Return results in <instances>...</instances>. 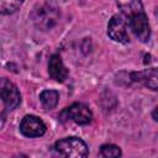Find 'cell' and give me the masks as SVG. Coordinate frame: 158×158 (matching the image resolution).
Masks as SVG:
<instances>
[{"label": "cell", "instance_id": "obj_9", "mask_svg": "<svg viewBox=\"0 0 158 158\" xmlns=\"http://www.w3.org/2000/svg\"><path fill=\"white\" fill-rule=\"evenodd\" d=\"M132 81H143L146 86H148L152 90H157V69L151 68L146 69L143 72L132 73L131 74Z\"/></svg>", "mask_w": 158, "mask_h": 158}, {"label": "cell", "instance_id": "obj_7", "mask_svg": "<svg viewBox=\"0 0 158 158\" xmlns=\"http://www.w3.org/2000/svg\"><path fill=\"white\" fill-rule=\"evenodd\" d=\"M48 74L57 81H64L68 77V70L63 64L59 54H53L48 63Z\"/></svg>", "mask_w": 158, "mask_h": 158}, {"label": "cell", "instance_id": "obj_6", "mask_svg": "<svg viewBox=\"0 0 158 158\" xmlns=\"http://www.w3.org/2000/svg\"><path fill=\"white\" fill-rule=\"evenodd\" d=\"M20 132L30 138L41 137L46 132V125L40 117L35 115H27L20 122Z\"/></svg>", "mask_w": 158, "mask_h": 158}, {"label": "cell", "instance_id": "obj_1", "mask_svg": "<svg viewBox=\"0 0 158 158\" xmlns=\"http://www.w3.org/2000/svg\"><path fill=\"white\" fill-rule=\"evenodd\" d=\"M35 26L41 31L51 30L59 20V10L51 2H44L36 6L31 14Z\"/></svg>", "mask_w": 158, "mask_h": 158}, {"label": "cell", "instance_id": "obj_2", "mask_svg": "<svg viewBox=\"0 0 158 158\" xmlns=\"http://www.w3.org/2000/svg\"><path fill=\"white\" fill-rule=\"evenodd\" d=\"M54 149L59 156L73 157V158H85L89 154L86 143L78 137H67L56 142Z\"/></svg>", "mask_w": 158, "mask_h": 158}, {"label": "cell", "instance_id": "obj_11", "mask_svg": "<svg viewBox=\"0 0 158 158\" xmlns=\"http://www.w3.org/2000/svg\"><path fill=\"white\" fill-rule=\"evenodd\" d=\"M25 0H0V14L11 15L16 12Z\"/></svg>", "mask_w": 158, "mask_h": 158}, {"label": "cell", "instance_id": "obj_10", "mask_svg": "<svg viewBox=\"0 0 158 158\" xmlns=\"http://www.w3.org/2000/svg\"><path fill=\"white\" fill-rule=\"evenodd\" d=\"M59 100V94L57 90H43L40 94V101L46 110H52L57 106Z\"/></svg>", "mask_w": 158, "mask_h": 158}, {"label": "cell", "instance_id": "obj_5", "mask_svg": "<svg viewBox=\"0 0 158 158\" xmlns=\"http://www.w3.org/2000/svg\"><path fill=\"white\" fill-rule=\"evenodd\" d=\"M107 35L109 37L118 43H128L130 36L127 32V25L122 16L114 15L107 23Z\"/></svg>", "mask_w": 158, "mask_h": 158}, {"label": "cell", "instance_id": "obj_3", "mask_svg": "<svg viewBox=\"0 0 158 158\" xmlns=\"http://www.w3.org/2000/svg\"><path fill=\"white\" fill-rule=\"evenodd\" d=\"M91 118H93L91 110L83 102L72 104L69 107L64 109L59 115L60 121L72 120V121H74L75 123H79V125H88V123H90Z\"/></svg>", "mask_w": 158, "mask_h": 158}, {"label": "cell", "instance_id": "obj_4", "mask_svg": "<svg viewBox=\"0 0 158 158\" xmlns=\"http://www.w3.org/2000/svg\"><path fill=\"white\" fill-rule=\"evenodd\" d=\"M0 99L7 110H14L21 102V95L17 86L7 78L0 79Z\"/></svg>", "mask_w": 158, "mask_h": 158}, {"label": "cell", "instance_id": "obj_8", "mask_svg": "<svg viewBox=\"0 0 158 158\" xmlns=\"http://www.w3.org/2000/svg\"><path fill=\"white\" fill-rule=\"evenodd\" d=\"M117 5L121 11L128 17V20H132L144 14L141 0H117Z\"/></svg>", "mask_w": 158, "mask_h": 158}, {"label": "cell", "instance_id": "obj_12", "mask_svg": "<svg viewBox=\"0 0 158 158\" xmlns=\"http://www.w3.org/2000/svg\"><path fill=\"white\" fill-rule=\"evenodd\" d=\"M122 154L120 147L115 144H102L100 147V156L101 157H120Z\"/></svg>", "mask_w": 158, "mask_h": 158}]
</instances>
